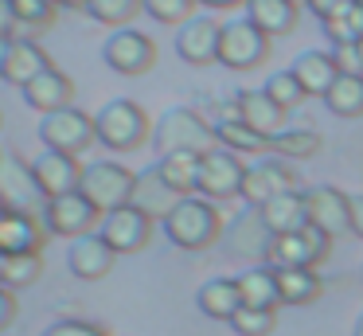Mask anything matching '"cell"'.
Instances as JSON below:
<instances>
[{"label":"cell","mask_w":363,"mask_h":336,"mask_svg":"<svg viewBox=\"0 0 363 336\" xmlns=\"http://www.w3.org/2000/svg\"><path fill=\"white\" fill-rule=\"evenodd\" d=\"M196 305H199V313H203V317L227 320V325H230V317L242 309L238 281L235 278H211V281H203V286L196 289Z\"/></svg>","instance_id":"25"},{"label":"cell","mask_w":363,"mask_h":336,"mask_svg":"<svg viewBox=\"0 0 363 336\" xmlns=\"http://www.w3.org/2000/svg\"><path fill=\"white\" fill-rule=\"evenodd\" d=\"M0 125H4V117H0Z\"/></svg>","instance_id":"51"},{"label":"cell","mask_w":363,"mask_h":336,"mask_svg":"<svg viewBox=\"0 0 363 336\" xmlns=\"http://www.w3.org/2000/svg\"><path fill=\"white\" fill-rule=\"evenodd\" d=\"M184 195H176L172 188L160 180V172H157V164L152 168H145V172H137V184H133V207L137 211H145V215L152 219V223H164L168 215H172V207L180 203Z\"/></svg>","instance_id":"22"},{"label":"cell","mask_w":363,"mask_h":336,"mask_svg":"<svg viewBox=\"0 0 363 336\" xmlns=\"http://www.w3.org/2000/svg\"><path fill=\"white\" fill-rule=\"evenodd\" d=\"M320 28H324V36L332 39V47H340V43H359V39H363V0H355V4L344 8L340 16L324 20Z\"/></svg>","instance_id":"37"},{"label":"cell","mask_w":363,"mask_h":336,"mask_svg":"<svg viewBox=\"0 0 363 336\" xmlns=\"http://www.w3.org/2000/svg\"><path fill=\"white\" fill-rule=\"evenodd\" d=\"M262 219L274 234H289V231H301L308 227V207H305V192H285L277 200H269L262 207Z\"/></svg>","instance_id":"29"},{"label":"cell","mask_w":363,"mask_h":336,"mask_svg":"<svg viewBox=\"0 0 363 336\" xmlns=\"http://www.w3.org/2000/svg\"><path fill=\"white\" fill-rule=\"evenodd\" d=\"M24 102L35 109V114H55V109H67L74 102V82H71V75H63L59 67H51V70H43L35 82H28L24 90Z\"/></svg>","instance_id":"21"},{"label":"cell","mask_w":363,"mask_h":336,"mask_svg":"<svg viewBox=\"0 0 363 336\" xmlns=\"http://www.w3.org/2000/svg\"><path fill=\"white\" fill-rule=\"evenodd\" d=\"M51 67H55L51 55L43 51L35 39H12L9 59H4V82H12L16 90H24L28 82H35V78H40L43 70H51Z\"/></svg>","instance_id":"23"},{"label":"cell","mask_w":363,"mask_h":336,"mask_svg":"<svg viewBox=\"0 0 363 336\" xmlns=\"http://www.w3.org/2000/svg\"><path fill=\"white\" fill-rule=\"evenodd\" d=\"M305 207H308V227L324 231L328 239L352 231V195L340 192L336 184L305 188Z\"/></svg>","instance_id":"13"},{"label":"cell","mask_w":363,"mask_h":336,"mask_svg":"<svg viewBox=\"0 0 363 336\" xmlns=\"http://www.w3.org/2000/svg\"><path fill=\"white\" fill-rule=\"evenodd\" d=\"M285 192H297V168H293V161L266 153L254 164H246L242 195H238L246 207H266L269 200H277V195H285Z\"/></svg>","instance_id":"8"},{"label":"cell","mask_w":363,"mask_h":336,"mask_svg":"<svg viewBox=\"0 0 363 336\" xmlns=\"http://www.w3.org/2000/svg\"><path fill=\"white\" fill-rule=\"evenodd\" d=\"M324 106L336 117H363V78L359 75H340L332 90L324 94Z\"/></svg>","instance_id":"33"},{"label":"cell","mask_w":363,"mask_h":336,"mask_svg":"<svg viewBox=\"0 0 363 336\" xmlns=\"http://www.w3.org/2000/svg\"><path fill=\"white\" fill-rule=\"evenodd\" d=\"M332 59H336L340 75H359L363 78V43H340V47H332Z\"/></svg>","instance_id":"42"},{"label":"cell","mask_w":363,"mask_h":336,"mask_svg":"<svg viewBox=\"0 0 363 336\" xmlns=\"http://www.w3.org/2000/svg\"><path fill=\"white\" fill-rule=\"evenodd\" d=\"M55 4H59V8H86L90 0H55Z\"/></svg>","instance_id":"49"},{"label":"cell","mask_w":363,"mask_h":336,"mask_svg":"<svg viewBox=\"0 0 363 336\" xmlns=\"http://www.w3.org/2000/svg\"><path fill=\"white\" fill-rule=\"evenodd\" d=\"M352 4H355V0H305V8H308V12H313L320 23L332 20V16H340L344 8H352Z\"/></svg>","instance_id":"44"},{"label":"cell","mask_w":363,"mask_h":336,"mask_svg":"<svg viewBox=\"0 0 363 336\" xmlns=\"http://www.w3.org/2000/svg\"><path fill=\"white\" fill-rule=\"evenodd\" d=\"M281 305H313L324 293V278L316 270H274Z\"/></svg>","instance_id":"31"},{"label":"cell","mask_w":363,"mask_h":336,"mask_svg":"<svg viewBox=\"0 0 363 336\" xmlns=\"http://www.w3.org/2000/svg\"><path fill=\"white\" fill-rule=\"evenodd\" d=\"M48 227L32 211H4L0 215V254H40Z\"/></svg>","instance_id":"19"},{"label":"cell","mask_w":363,"mask_h":336,"mask_svg":"<svg viewBox=\"0 0 363 336\" xmlns=\"http://www.w3.org/2000/svg\"><path fill=\"white\" fill-rule=\"evenodd\" d=\"M235 114H238V121H246L254 133H262V137H277L281 129H289V114H285L281 106H277L274 98H269L266 90H254V86H246V90H238L235 94Z\"/></svg>","instance_id":"18"},{"label":"cell","mask_w":363,"mask_h":336,"mask_svg":"<svg viewBox=\"0 0 363 336\" xmlns=\"http://www.w3.org/2000/svg\"><path fill=\"white\" fill-rule=\"evenodd\" d=\"M133 184H137L133 168H125V164H118V161H94V164L82 168L79 192L86 195L102 215H110V211H118V207H129Z\"/></svg>","instance_id":"4"},{"label":"cell","mask_w":363,"mask_h":336,"mask_svg":"<svg viewBox=\"0 0 363 336\" xmlns=\"http://www.w3.org/2000/svg\"><path fill=\"white\" fill-rule=\"evenodd\" d=\"M230 328H235L238 336H269L277 328V313L274 309H250V305H242V309L230 317Z\"/></svg>","instance_id":"40"},{"label":"cell","mask_w":363,"mask_h":336,"mask_svg":"<svg viewBox=\"0 0 363 336\" xmlns=\"http://www.w3.org/2000/svg\"><path fill=\"white\" fill-rule=\"evenodd\" d=\"M359 43H363V39H359Z\"/></svg>","instance_id":"54"},{"label":"cell","mask_w":363,"mask_h":336,"mask_svg":"<svg viewBox=\"0 0 363 336\" xmlns=\"http://www.w3.org/2000/svg\"><path fill=\"white\" fill-rule=\"evenodd\" d=\"M262 90H266L269 98H274L277 106L285 109V114H293V109H297L301 102L308 98V94H305V86H301L297 78H293V70H289V67H285V70H277V75H269L266 82H262Z\"/></svg>","instance_id":"38"},{"label":"cell","mask_w":363,"mask_h":336,"mask_svg":"<svg viewBox=\"0 0 363 336\" xmlns=\"http://www.w3.org/2000/svg\"><path fill=\"white\" fill-rule=\"evenodd\" d=\"M215 145H219V141H215V125L191 106L164 109L160 121L152 125V148H157V161L160 156H172V153L203 156V153H211Z\"/></svg>","instance_id":"1"},{"label":"cell","mask_w":363,"mask_h":336,"mask_svg":"<svg viewBox=\"0 0 363 336\" xmlns=\"http://www.w3.org/2000/svg\"><path fill=\"white\" fill-rule=\"evenodd\" d=\"M4 59H9V39H0V78H4Z\"/></svg>","instance_id":"48"},{"label":"cell","mask_w":363,"mask_h":336,"mask_svg":"<svg viewBox=\"0 0 363 336\" xmlns=\"http://www.w3.org/2000/svg\"><path fill=\"white\" fill-rule=\"evenodd\" d=\"M32 164V176H35V188L43 192V200H59V195H71L79 192L82 184V168L86 164H79V156H67V153H51V148H43Z\"/></svg>","instance_id":"15"},{"label":"cell","mask_w":363,"mask_h":336,"mask_svg":"<svg viewBox=\"0 0 363 336\" xmlns=\"http://www.w3.org/2000/svg\"><path fill=\"white\" fill-rule=\"evenodd\" d=\"M40 336H110L102 325L94 320H82V317H63V320H51Z\"/></svg>","instance_id":"41"},{"label":"cell","mask_w":363,"mask_h":336,"mask_svg":"<svg viewBox=\"0 0 363 336\" xmlns=\"http://www.w3.org/2000/svg\"><path fill=\"white\" fill-rule=\"evenodd\" d=\"M324 148V137L313 129H281L277 137H269V153L285 156V161H313L316 153Z\"/></svg>","instance_id":"32"},{"label":"cell","mask_w":363,"mask_h":336,"mask_svg":"<svg viewBox=\"0 0 363 336\" xmlns=\"http://www.w3.org/2000/svg\"><path fill=\"white\" fill-rule=\"evenodd\" d=\"M12 320H16V293L0 286V332H9Z\"/></svg>","instance_id":"45"},{"label":"cell","mask_w":363,"mask_h":336,"mask_svg":"<svg viewBox=\"0 0 363 336\" xmlns=\"http://www.w3.org/2000/svg\"><path fill=\"white\" fill-rule=\"evenodd\" d=\"M352 234L363 239V195H352Z\"/></svg>","instance_id":"46"},{"label":"cell","mask_w":363,"mask_h":336,"mask_svg":"<svg viewBox=\"0 0 363 336\" xmlns=\"http://www.w3.org/2000/svg\"><path fill=\"white\" fill-rule=\"evenodd\" d=\"M152 227H157V223H152L145 211H137L133 203H129V207H118V211H110V215H102L98 234L110 242L113 254H137V250L149 246Z\"/></svg>","instance_id":"14"},{"label":"cell","mask_w":363,"mask_h":336,"mask_svg":"<svg viewBox=\"0 0 363 336\" xmlns=\"http://www.w3.org/2000/svg\"><path fill=\"white\" fill-rule=\"evenodd\" d=\"M196 0H145V16H152L157 23H168V28H184L196 16Z\"/></svg>","instance_id":"39"},{"label":"cell","mask_w":363,"mask_h":336,"mask_svg":"<svg viewBox=\"0 0 363 336\" xmlns=\"http://www.w3.org/2000/svg\"><path fill=\"white\" fill-rule=\"evenodd\" d=\"M0 39H20V16H16V4L12 0H0Z\"/></svg>","instance_id":"43"},{"label":"cell","mask_w":363,"mask_h":336,"mask_svg":"<svg viewBox=\"0 0 363 336\" xmlns=\"http://www.w3.org/2000/svg\"><path fill=\"white\" fill-rule=\"evenodd\" d=\"M219 36L223 23L215 16H191L184 28H176V55L191 67H211L219 63Z\"/></svg>","instance_id":"17"},{"label":"cell","mask_w":363,"mask_h":336,"mask_svg":"<svg viewBox=\"0 0 363 336\" xmlns=\"http://www.w3.org/2000/svg\"><path fill=\"white\" fill-rule=\"evenodd\" d=\"M352 336H363V313L355 317V328H352Z\"/></svg>","instance_id":"50"},{"label":"cell","mask_w":363,"mask_h":336,"mask_svg":"<svg viewBox=\"0 0 363 336\" xmlns=\"http://www.w3.org/2000/svg\"><path fill=\"white\" fill-rule=\"evenodd\" d=\"M203 8H215V12H230V8H246V0H196Z\"/></svg>","instance_id":"47"},{"label":"cell","mask_w":363,"mask_h":336,"mask_svg":"<svg viewBox=\"0 0 363 336\" xmlns=\"http://www.w3.org/2000/svg\"><path fill=\"white\" fill-rule=\"evenodd\" d=\"M164 234L180 250H207L223 239V215L203 195H184L164 219Z\"/></svg>","instance_id":"2"},{"label":"cell","mask_w":363,"mask_h":336,"mask_svg":"<svg viewBox=\"0 0 363 336\" xmlns=\"http://www.w3.org/2000/svg\"><path fill=\"white\" fill-rule=\"evenodd\" d=\"M20 16V39H35L43 28L59 20V4L55 0H12Z\"/></svg>","instance_id":"36"},{"label":"cell","mask_w":363,"mask_h":336,"mask_svg":"<svg viewBox=\"0 0 363 336\" xmlns=\"http://www.w3.org/2000/svg\"><path fill=\"white\" fill-rule=\"evenodd\" d=\"M94 129L110 153H133V148L152 141V121L145 114V106H137L133 98H113L94 114Z\"/></svg>","instance_id":"3"},{"label":"cell","mask_w":363,"mask_h":336,"mask_svg":"<svg viewBox=\"0 0 363 336\" xmlns=\"http://www.w3.org/2000/svg\"><path fill=\"white\" fill-rule=\"evenodd\" d=\"M43 192L35 188V176H32V164H24L20 156H4L0 161V207L4 211H32L35 207L43 211Z\"/></svg>","instance_id":"16"},{"label":"cell","mask_w":363,"mask_h":336,"mask_svg":"<svg viewBox=\"0 0 363 336\" xmlns=\"http://www.w3.org/2000/svg\"><path fill=\"white\" fill-rule=\"evenodd\" d=\"M48 234H59V239H82V234H94L98 223H102V211L86 200L82 192H71V195H59V200H48L40 211Z\"/></svg>","instance_id":"11"},{"label":"cell","mask_w":363,"mask_h":336,"mask_svg":"<svg viewBox=\"0 0 363 336\" xmlns=\"http://www.w3.org/2000/svg\"><path fill=\"white\" fill-rule=\"evenodd\" d=\"M113 262H118V254L110 250V242L102 239V234H82V239H74L71 246H67V266H71L74 278L82 281H98L106 278V273L113 270Z\"/></svg>","instance_id":"20"},{"label":"cell","mask_w":363,"mask_h":336,"mask_svg":"<svg viewBox=\"0 0 363 336\" xmlns=\"http://www.w3.org/2000/svg\"><path fill=\"white\" fill-rule=\"evenodd\" d=\"M242 180H246V164L238 153L215 145L211 153L199 156V188L196 195L203 200H235L242 195Z\"/></svg>","instance_id":"12"},{"label":"cell","mask_w":363,"mask_h":336,"mask_svg":"<svg viewBox=\"0 0 363 336\" xmlns=\"http://www.w3.org/2000/svg\"><path fill=\"white\" fill-rule=\"evenodd\" d=\"M269 59V36L246 16L223 20L219 36V63L227 70H254Z\"/></svg>","instance_id":"6"},{"label":"cell","mask_w":363,"mask_h":336,"mask_svg":"<svg viewBox=\"0 0 363 336\" xmlns=\"http://www.w3.org/2000/svg\"><path fill=\"white\" fill-rule=\"evenodd\" d=\"M0 215H4V207H0Z\"/></svg>","instance_id":"52"},{"label":"cell","mask_w":363,"mask_h":336,"mask_svg":"<svg viewBox=\"0 0 363 336\" xmlns=\"http://www.w3.org/2000/svg\"><path fill=\"white\" fill-rule=\"evenodd\" d=\"M157 172L176 195H196L199 188V156L191 153H172V156H160Z\"/></svg>","instance_id":"30"},{"label":"cell","mask_w":363,"mask_h":336,"mask_svg":"<svg viewBox=\"0 0 363 336\" xmlns=\"http://www.w3.org/2000/svg\"><path fill=\"white\" fill-rule=\"evenodd\" d=\"M332 239L316 227H301L289 234H274V246H269V262L274 270H316V266L328 258Z\"/></svg>","instance_id":"10"},{"label":"cell","mask_w":363,"mask_h":336,"mask_svg":"<svg viewBox=\"0 0 363 336\" xmlns=\"http://www.w3.org/2000/svg\"><path fill=\"white\" fill-rule=\"evenodd\" d=\"M141 12H145V0H90L86 4L90 20L106 23V28H113V31L129 28Z\"/></svg>","instance_id":"35"},{"label":"cell","mask_w":363,"mask_h":336,"mask_svg":"<svg viewBox=\"0 0 363 336\" xmlns=\"http://www.w3.org/2000/svg\"><path fill=\"white\" fill-rule=\"evenodd\" d=\"M43 273V258L40 254H0V286L4 289H28L35 278Z\"/></svg>","instance_id":"34"},{"label":"cell","mask_w":363,"mask_h":336,"mask_svg":"<svg viewBox=\"0 0 363 336\" xmlns=\"http://www.w3.org/2000/svg\"><path fill=\"white\" fill-rule=\"evenodd\" d=\"M235 281H238V293H242V305L277 313V305H281V289H277L274 266H246Z\"/></svg>","instance_id":"27"},{"label":"cell","mask_w":363,"mask_h":336,"mask_svg":"<svg viewBox=\"0 0 363 336\" xmlns=\"http://www.w3.org/2000/svg\"><path fill=\"white\" fill-rule=\"evenodd\" d=\"M215 141H219L223 148H230V153H238V156H254V161L269 153V137H262V133H254L246 121H238L235 109L215 121Z\"/></svg>","instance_id":"26"},{"label":"cell","mask_w":363,"mask_h":336,"mask_svg":"<svg viewBox=\"0 0 363 336\" xmlns=\"http://www.w3.org/2000/svg\"><path fill=\"white\" fill-rule=\"evenodd\" d=\"M223 250L238 262H254L266 266L269 262V246H274V231L262 219V207H242L227 227H223Z\"/></svg>","instance_id":"7"},{"label":"cell","mask_w":363,"mask_h":336,"mask_svg":"<svg viewBox=\"0 0 363 336\" xmlns=\"http://www.w3.org/2000/svg\"><path fill=\"white\" fill-rule=\"evenodd\" d=\"M289 70H293V78L305 86V94H313V98H324V94L332 90V82L340 78V67H336V59H332V51H301Z\"/></svg>","instance_id":"24"},{"label":"cell","mask_w":363,"mask_h":336,"mask_svg":"<svg viewBox=\"0 0 363 336\" xmlns=\"http://www.w3.org/2000/svg\"><path fill=\"white\" fill-rule=\"evenodd\" d=\"M0 161H4V153H0Z\"/></svg>","instance_id":"53"},{"label":"cell","mask_w":363,"mask_h":336,"mask_svg":"<svg viewBox=\"0 0 363 336\" xmlns=\"http://www.w3.org/2000/svg\"><path fill=\"white\" fill-rule=\"evenodd\" d=\"M297 0H246V20H254L269 39L277 36H289L297 28Z\"/></svg>","instance_id":"28"},{"label":"cell","mask_w":363,"mask_h":336,"mask_svg":"<svg viewBox=\"0 0 363 336\" xmlns=\"http://www.w3.org/2000/svg\"><path fill=\"white\" fill-rule=\"evenodd\" d=\"M40 141H43V148H51V153L82 156L98 141L94 117H90L86 109H79V106H67V109H55V114H43L40 117Z\"/></svg>","instance_id":"5"},{"label":"cell","mask_w":363,"mask_h":336,"mask_svg":"<svg viewBox=\"0 0 363 336\" xmlns=\"http://www.w3.org/2000/svg\"><path fill=\"white\" fill-rule=\"evenodd\" d=\"M102 63L113 75L141 78L157 67V43H152V36H145V31H137V28L110 31V39L102 43Z\"/></svg>","instance_id":"9"}]
</instances>
